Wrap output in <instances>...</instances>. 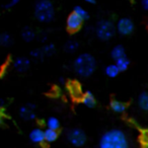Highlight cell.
I'll use <instances>...</instances> for the list:
<instances>
[{"label": "cell", "mask_w": 148, "mask_h": 148, "mask_svg": "<svg viewBox=\"0 0 148 148\" xmlns=\"http://www.w3.org/2000/svg\"><path fill=\"white\" fill-rule=\"evenodd\" d=\"M99 148H129V142L123 131L112 129L101 137Z\"/></svg>", "instance_id": "obj_1"}, {"label": "cell", "mask_w": 148, "mask_h": 148, "mask_svg": "<svg viewBox=\"0 0 148 148\" xmlns=\"http://www.w3.org/2000/svg\"><path fill=\"white\" fill-rule=\"evenodd\" d=\"M74 70L81 77H88L95 72L97 68V61L95 57L88 53L80 54L74 61Z\"/></svg>", "instance_id": "obj_2"}, {"label": "cell", "mask_w": 148, "mask_h": 148, "mask_svg": "<svg viewBox=\"0 0 148 148\" xmlns=\"http://www.w3.org/2000/svg\"><path fill=\"white\" fill-rule=\"evenodd\" d=\"M34 14L40 23H50L55 16V8L51 0H37Z\"/></svg>", "instance_id": "obj_3"}, {"label": "cell", "mask_w": 148, "mask_h": 148, "mask_svg": "<svg viewBox=\"0 0 148 148\" xmlns=\"http://www.w3.org/2000/svg\"><path fill=\"white\" fill-rule=\"evenodd\" d=\"M116 27L114 23L108 19H101L99 21L95 27V34H97V38L103 41H108V40L112 39L115 35Z\"/></svg>", "instance_id": "obj_4"}, {"label": "cell", "mask_w": 148, "mask_h": 148, "mask_svg": "<svg viewBox=\"0 0 148 148\" xmlns=\"http://www.w3.org/2000/svg\"><path fill=\"white\" fill-rule=\"evenodd\" d=\"M67 139L72 145L76 146V147H80L86 142V135L81 129L75 128V129H71L68 132Z\"/></svg>", "instance_id": "obj_5"}, {"label": "cell", "mask_w": 148, "mask_h": 148, "mask_svg": "<svg viewBox=\"0 0 148 148\" xmlns=\"http://www.w3.org/2000/svg\"><path fill=\"white\" fill-rule=\"evenodd\" d=\"M117 29L119 34H121L122 36H129L130 34H132L134 29V23L128 17H123L118 21Z\"/></svg>", "instance_id": "obj_6"}, {"label": "cell", "mask_w": 148, "mask_h": 148, "mask_svg": "<svg viewBox=\"0 0 148 148\" xmlns=\"http://www.w3.org/2000/svg\"><path fill=\"white\" fill-rule=\"evenodd\" d=\"M36 106L34 103H25L19 108V117L25 121H32L36 118Z\"/></svg>", "instance_id": "obj_7"}, {"label": "cell", "mask_w": 148, "mask_h": 148, "mask_svg": "<svg viewBox=\"0 0 148 148\" xmlns=\"http://www.w3.org/2000/svg\"><path fill=\"white\" fill-rule=\"evenodd\" d=\"M83 19L76 14L75 12H72L67 18V29L70 32H77L80 29L82 25Z\"/></svg>", "instance_id": "obj_8"}, {"label": "cell", "mask_w": 148, "mask_h": 148, "mask_svg": "<svg viewBox=\"0 0 148 148\" xmlns=\"http://www.w3.org/2000/svg\"><path fill=\"white\" fill-rule=\"evenodd\" d=\"M31 65V60L27 57H17L13 61V68L17 72H25L29 68Z\"/></svg>", "instance_id": "obj_9"}, {"label": "cell", "mask_w": 148, "mask_h": 148, "mask_svg": "<svg viewBox=\"0 0 148 148\" xmlns=\"http://www.w3.org/2000/svg\"><path fill=\"white\" fill-rule=\"evenodd\" d=\"M29 138L33 143L35 144H42L45 141V137H44V131L40 128H35L29 132Z\"/></svg>", "instance_id": "obj_10"}, {"label": "cell", "mask_w": 148, "mask_h": 148, "mask_svg": "<svg viewBox=\"0 0 148 148\" xmlns=\"http://www.w3.org/2000/svg\"><path fill=\"white\" fill-rule=\"evenodd\" d=\"M21 39L25 42H27V43H31V42H33L34 40L37 38V34H36L35 29L31 27H23V29H21Z\"/></svg>", "instance_id": "obj_11"}, {"label": "cell", "mask_w": 148, "mask_h": 148, "mask_svg": "<svg viewBox=\"0 0 148 148\" xmlns=\"http://www.w3.org/2000/svg\"><path fill=\"white\" fill-rule=\"evenodd\" d=\"M111 56H112V58L115 60V61H116V60H118V59H120V58L124 57V56H126L125 48H124L122 45L115 46V47L113 48V50H112V52H111Z\"/></svg>", "instance_id": "obj_12"}, {"label": "cell", "mask_w": 148, "mask_h": 148, "mask_svg": "<svg viewBox=\"0 0 148 148\" xmlns=\"http://www.w3.org/2000/svg\"><path fill=\"white\" fill-rule=\"evenodd\" d=\"M82 103H84L87 108H95L97 101H95V95H93L90 91H86L82 97Z\"/></svg>", "instance_id": "obj_13"}, {"label": "cell", "mask_w": 148, "mask_h": 148, "mask_svg": "<svg viewBox=\"0 0 148 148\" xmlns=\"http://www.w3.org/2000/svg\"><path fill=\"white\" fill-rule=\"evenodd\" d=\"M105 73L108 77L110 78H115L119 75L120 70L118 69V67L116 66V64H110L105 68Z\"/></svg>", "instance_id": "obj_14"}, {"label": "cell", "mask_w": 148, "mask_h": 148, "mask_svg": "<svg viewBox=\"0 0 148 148\" xmlns=\"http://www.w3.org/2000/svg\"><path fill=\"white\" fill-rule=\"evenodd\" d=\"M138 105L143 111H148V91H143L138 97Z\"/></svg>", "instance_id": "obj_15"}, {"label": "cell", "mask_w": 148, "mask_h": 148, "mask_svg": "<svg viewBox=\"0 0 148 148\" xmlns=\"http://www.w3.org/2000/svg\"><path fill=\"white\" fill-rule=\"evenodd\" d=\"M13 43V39L9 33H1L0 35V45L3 47H9Z\"/></svg>", "instance_id": "obj_16"}, {"label": "cell", "mask_w": 148, "mask_h": 148, "mask_svg": "<svg viewBox=\"0 0 148 148\" xmlns=\"http://www.w3.org/2000/svg\"><path fill=\"white\" fill-rule=\"evenodd\" d=\"M115 62H116V63H115L116 66H117L118 69L120 70V72L127 70L128 67H129V65H130V61H129V59L127 58V56H124V57L116 60Z\"/></svg>", "instance_id": "obj_17"}, {"label": "cell", "mask_w": 148, "mask_h": 148, "mask_svg": "<svg viewBox=\"0 0 148 148\" xmlns=\"http://www.w3.org/2000/svg\"><path fill=\"white\" fill-rule=\"evenodd\" d=\"M44 137H45V141L52 143V142L56 141V139L58 138V132L55 130H51V129H46L44 131Z\"/></svg>", "instance_id": "obj_18"}, {"label": "cell", "mask_w": 148, "mask_h": 148, "mask_svg": "<svg viewBox=\"0 0 148 148\" xmlns=\"http://www.w3.org/2000/svg\"><path fill=\"white\" fill-rule=\"evenodd\" d=\"M41 49H42V52H43V54H44L45 57H50V56L54 55V53L56 52L55 45L52 44V43L46 44V45H44Z\"/></svg>", "instance_id": "obj_19"}, {"label": "cell", "mask_w": 148, "mask_h": 148, "mask_svg": "<svg viewBox=\"0 0 148 148\" xmlns=\"http://www.w3.org/2000/svg\"><path fill=\"white\" fill-rule=\"evenodd\" d=\"M78 42L74 41V40H70L64 46V50H65L67 53H74L78 49Z\"/></svg>", "instance_id": "obj_20"}, {"label": "cell", "mask_w": 148, "mask_h": 148, "mask_svg": "<svg viewBox=\"0 0 148 148\" xmlns=\"http://www.w3.org/2000/svg\"><path fill=\"white\" fill-rule=\"evenodd\" d=\"M111 108L116 113H123L126 110V105L120 101H113L111 103Z\"/></svg>", "instance_id": "obj_21"}, {"label": "cell", "mask_w": 148, "mask_h": 148, "mask_svg": "<svg viewBox=\"0 0 148 148\" xmlns=\"http://www.w3.org/2000/svg\"><path fill=\"white\" fill-rule=\"evenodd\" d=\"M47 127L48 129H51V130H55L57 131L60 127V123H59V120L55 117H51L47 120Z\"/></svg>", "instance_id": "obj_22"}, {"label": "cell", "mask_w": 148, "mask_h": 148, "mask_svg": "<svg viewBox=\"0 0 148 148\" xmlns=\"http://www.w3.org/2000/svg\"><path fill=\"white\" fill-rule=\"evenodd\" d=\"M73 12H75L76 13L78 16H80L81 18L84 21V19H88V17H89V14H88V12H87L86 10H85L83 7H81V6H75L74 7V10H73Z\"/></svg>", "instance_id": "obj_23"}, {"label": "cell", "mask_w": 148, "mask_h": 148, "mask_svg": "<svg viewBox=\"0 0 148 148\" xmlns=\"http://www.w3.org/2000/svg\"><path fill=\"white\" fill-rule=\"evenodd\" d=\"M29 56L35 60H43L44 58H45L41 48H37V49L32 50V51L29 52Z\"/></svg>", "instance_id": "obj_24"}, {"label": "cell", "mask_w": 148, "mask_h": 148, "mask_svg": "<svg viewBox=\"0 0 148 148\" xmlns=\"http://www.w3.org/2000/svg\"><path fill=\"white\" fill-rule=\"evenodd\" d=\"M19 1H21V0H9V1H7L6 3H4V4L2 5V8L4 9V10H10V9H12L13 7H15L18 4Z\"/></svg>", "instance_id": "obj_25"}, {"label": "cell", "mask_w": 148, "mask_h": 148, "mask_svg": "<svg viewBox=\"0 0 148 148\" xmlns=\"http://www.w3.org/2000/svg\"><path fill=\"white\" fill-rule=\"evenodd\" d=\"M141 3H142V6L144 7V9L148 10V0H142Z\"/></svg>", "instance_id": "obj_26"}, {"label": "cell", "mask_w": 148, "mask_h": 148, "mask_svg": "<svg viewBox=\"0 0 148 148\" xmlns=\"http://www.w3.org/2000/svg\"><path fill=\"white\" fill-rule=\"evenodd\" d=\"M85 2H87V3H90V4H92V3H95V0H84Z\"/></svg>", "instance_id": "obj_27"}, {"label": "cell", "mask_w": 148, "mask_h": 148, "mask_svg": "<svg viewBox=\"0 0 148 148\" xmlns=\"http://www.w3.org/2000/svg\"><path fill=\"white\" fill-rule=\"evenodd\" d=\"M3 106H4V101H3V99H0V108H2Z\"/></svg>", "instance_id": "obj_28"}, {"label": "cell", "mask_w": 148, "mask_h": 148, "mask_svg": "<svg viewBox=\"0 0 148 148\" xmlns=\"http://www.w3.org/2000/svg\"><path fill=\"white\" fill-rule=\"evenodd\" d=\"M2 119H3V114H2V112L0 111V123L2 122Z\"/></svg>", "instance_id": "obj_29"}, {"label": "cell", "mask_w": 148, "mask_h": 148, "mask_svg": "<svg viewBox=\"0 0 148 148\" xmlns=\"http://www.w3.org/2000/svg\"><path fill=\"white\" fill-rule=\"evenodd\" d=\"M0 35H1V33H0Z\"/></svg>", "instance_id": "obj_30"}]
</instances>
